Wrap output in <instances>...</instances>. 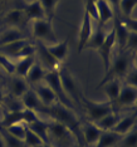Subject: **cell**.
Returning a JSON list of instances; mask_svg holds the SVG:
<instances>
[{
  "instance_id": "obj_36",
  "label": "cell",
  "mask_w": 137,
  "mask_h": 147,
  "mask_svg": "<svg viewBox=\"0 0 137 147\" xmlns=\"http://www.w3.org/2000/svg\"><path fill=\"white\" fill-rule=\"evenodd\" d=\"M22 113H23V123H25V125H30V123L35 122L36 119L40 118L38 112L29 109V108H23Z\"/></svg>"
},
{
  "instance_id": "obj_44",
  "label": "cell",
  "mask_w": 137,
  "mask_h": 147,
  "mask_svg": "<svg viewBox=\"0 0 137 147\" xmlns=\"http://www.w3.org/2000/svg\"><path fill=\"white\" fill-rule=\"evenodd\" d=\"M72 147H84V146L81 145V143H78V142H77V143H74V145H73Z\"/></svg>"
},
{
  "instance_id": "obj_28",
  "label": "cell",
  "mask_w": 137,
  "mask_h": 147,
  "mask_svg": "<svg viewBox=\"0 0 137 147\" xmlns=\"http://www.w3.org/2000/svg\"><path fill=\"white\" fill-rule=\"evenodd\" d=\"M26 126H28L35 135H38L43 140V142L48 143V125H47L45 119L39 118V119H36L35 122L30 123V125H26Z\"/></svg>"
},
{
  "instance_id": "obj_41",
  "label": "cell",
  "mask_w": 137,
  "mask_h": 147,
  "mask_svg": "<svg viewBox=\"0 0 137 147\" xmlns=\"http://www.w3.org/2000/svg\"><path fill=\"white\" fill-rule=\"evenodd\" d=\"M4 101H5V93H4V91H3L1 87H0V106L3 105Z\"/></svg>"
},
{
  "instance_id": "obj_5",
  "label": "cell",
  "mask_w": 137,
  "mask_h": 147,
  "mask_svg": "<svg viewBox=\"0 0 137 147\" xmlns=\"http://www.w3.org/2000/svg\"><path fill=\"white\" fill-rule=\"evenodd\" d=\"M81 109H84L86 111L88 121L94 123L98 121V119H101L102 117H105L106 115L116 111V107L109 101L96 102V101L89 99L88 97L83 96L81 99Z\"/></svg>"
},
{
  "instance_id": "obj_38",
  "label": "cell",
  "mask_w": 137,
  "mask_h": 147,
  "mask_svg": "<svg viewBox=\"0 0 137 147\" xmlns=\"http://www.w3.org/2000/svg\"><path fill=\"white\" fill-rule=\"evenodd\" d=\"M0 67H1L3 69H5L9 74H11V76L14 74V61H13V59L0 54Z\"/></svg>"
},
{
  "instance_id": "obj_10",
  "label": "cell",
  "mask_w": 137,
  "mask_h": 147,
  "mask_svg": "<svg viewBox=\"0 0 137 147\" xmlns=\"http://www.w3.org/2000/svg\"><path fill=\"white\" fill-rule=\"evenodd\" d=\"M137 101V87H132L128 84L122 86L118 98L115 102V107H135Z\"/></svg>"
},
{
  "instance_id": "obj_26",
  "label": "cell",
  "mask_w": 137,
  "mask_h": 147,
  "mask_svg": "<svg viewBox=\"0 0 137 147\" xmlns=\"http://www.w3.org/2000/svg\"><path fill=\"white\" fill-rule=\"evenodd\" d=\"M106 34H107V32L105 30L103 25L98 24V28H97V30H93L91 38L88 39V42H87V44H86V47H84V49L98 51V48L102 45V43L105 42Z\"/></svg>"
},
{
  "instance_id": "obj_23",
  "label": "cell",
  "mask_w": 137,
  "mask_h": 147,
  "mask_svg": "<svg viewBox=\"0 0 137 147\" xmlns=\"http://www.w3.org/2000/svg\"><path fill=\"white\" fill-rule=\"evenodd\" d=\"M122 136L113 131H102L97 142L92 147H115L118 145Z\"/></svg>"
},
{
  "instance_id": "obj_24",
  "label": "cell",
  "mask_w": 137,
  "mask_h": 147,
  "mask_svg": "<svg viewBox=\"0 0 137 147\" xmlns=\"http://www.w3.org/2000/svg\"><path fill=\"white\" fill-rule=\"evenodd\" d=\"M97 10H98V24L105 26L115 16L112 6L106 0H97Z\"/></svg>"
},
{
  "instance_id": "obj_6",
  "label": "cell",
  "mask_w": 137,
  "mask_h": 147,
  "mask_svg": "<svg viewBox=\"0 0 137 147\" xmlns=\"http://www.w3.org/2000/svg\"><path fill=\"white\" fill-rule=\"evenodd\" d=\"M32 24V33L36 42L44 43V44H54L58 42L53 23L49 19H40V20H33Z\"/></svg>"
},
{
  "instance_id": "obj_4",
  "label": "cell",
  "mask_w": 137,
  "mask_h": 147,
  "mask_svg": "<svg viewBox=\"0 0 137 147\" xmlns=\"http://www.w3.org/2000/svg\"><path fill=\"white\" fill-rule=\"evenodd\" d=\"M131 65L132 63H131V59H130V52L127 51L118 52L116 58L111 61L108 71H107V73H105L103 79L97 87L99 88L102 84H105L107 81H111V79H123L125 76L127 74V72L130 71Z\"/></svg>"
},
{
  "instance_id": "obj_20",
  "label": "cell",
  "mask_w": 137,
  "mask_h": 147,
  "mask_svg": "<svg viewBox=\"0 0 137 147\" xmlns=\"http://www.w3.org/2000/svg\"><path fill=\"white\" fill-rule=\"evenodd\" d=\"M35 62H36L35 55L24 57V58L16 59L14 62V76L25 78L26 74H28V72L30 71V68L34 65Z\"/></svg>"
},
{
  "instance_id": "obj_37",
  "label": "cell",
  "mask_w": 137,
  "mask_h": 147,
  "mask_svg": "<svg viewBox=\"0 0 137 147\" xmlns=\"http://www.w3.org/2000/svg\"><path fill=\"white\" fill-rule=\"evenodd\" d=\"M136 48H137V33L136 32H130L128 36H127V40H126L125 51L130 52V53H135Z\"/></svg>"
},
{
  "instance_id": "obj_42",
  "label": "cell",
  "mask_w": 137,
  "mask_h": 147,
  "mask_svg": "<svg viewBox=\"0 0 137 147\" xmlns=\"http://www.w3.org/2000/svg\"><path fill=\"white\" fill-rule=\"evenodd\" d=\"M0 147H6L5 142H4V138H3V136H1V133H0Z\"/></svg>"
},
{
  "instance_id": "obj_33",
  "label": "cell",
  "mask_w": 137,
  "mask_h": 147,
  "mask_svg": "<svg viewBox=\"0 0 137 147\" xmlns=\"http://www.w3.org/2000/svg\"><path fill=\"white\" fill-rule=\"evenodd\" d=\"M24 143L26 147H40L43 143V140L38 135H35L34 132L26 126L25 129V137H24Z\"/></svg>"
},
{
  "instance_id": "obj_19",
  "label": "cell",
  "mask_w": 137,
  "mask_h": 147,
  "mask_svg": "<svg viewBox=\"0 0 137 147\" xmlns=\"http://www.w3.org/2000/svg\"><path fill=\"white\" fill-rule=\"evenodd\" d=\"M20 102L24 108H29V109H33V111L38 112V113H42L43 108H45L44 106L42 105V102L39 101L38 96L35 94L34 89L33 88H29L26 93L20 98Z\"/></svg>"
},
{
  "instance_id": "obj_8",
  "label": "cell",
  "mask_w": 137,
  "mask_h": 147,
  "mask_svg": "<svg viewBox=\"0 0 137 147\" xmlns=\"http://www.w3.org/2000/svg\"><path fill=\"white\" fill-rule=\"evenodd\" d=\"M116 47V35H115V29H111V32H108L106 34L105 42L102 43V45L98 48V54L101 55L102 63H103V69H105V73H107L109 68V64H111L112 61V52L113 48Z\"/></svg>"
},
{
  "instance_id": "obj_13",
  "label": "cell",
  "mask_w": 137,
  "mask_h": 147,
  "mask_svg": "<svg viewBox=\"0 0 137 147\" xmlns=\"http://www.w3.org/2000/svg\"><path fill=\"white\" fill-rule=\"evenodd\" d=\"M101 129L97 127L93 122L86 121L83 125H81V133H82V141L83 146H93L97 142L99 135H101Z\"/></svg>"
},
{
  "instance_id": "obj_45",
  "label": "cell",
  "mask_w": 137,
  "mask_h": 147,
  "mask_svg": "<svg viewBox=\"0 0 137 147\" xmlns=\"http://www.w3.org/2000/svg\"><path fill=\"white\" fill-rule=\"evenodd\" d=\"M40 147H53V146H51L49 143H43V145H42Z\"/></svg>"
},
{
  "instance_id": "obj_29",
  "label": "cell",
  "mask_w": 137,
  "mask_h": 147,
  "mask_svg": "<svg viewBox=\"0 0 137 147\" xmlns=\"http://www.w3.org/2000/svg\"><path fill=\"white\" fill-rule=\"evenodd\" d=\"M19 122H23L22 109H19V111H8L4 116V118L1 119V122H0V127H8Z\"/></svg>"
},
{
  "instance_id": "obj_14",
  "label": "cell",
  "mask_w": 137,
  "mask_h": 147,
  "mask_svg": "<svg viewBox=\"0 0 137 147\" xmlns=\"http://www.w3.org/2000/svg\"><path fill=\"white\" fill-rule=\"evenodd\" d=\"M23 11H24L25 22L30 23L33 20H40V19H47L45 13L42 8V4L39 0H33L29 1L23 6Z\"/></svg>"
},
{
  "instance_id": "obj_25",
  "label": "cell",
  "mask_w": 137,
  "mask_h": 147,
  "mask_svg": "<svg viewBox=\"0 0 137 147\" xmlns=\"http://www.w3.org/2000/svg\"><path fill=\"white\" fill-rule=\"evenodd\" d=\"M20 39H25V35L19 28H8L6 30L0 33V47L8 45L10 43L18 42Z\"/></svg>"
},
{
  "instance_id": "obj_16",
  "label": "cell",
  "mask_w": 137,
  "mask_h": 147,
  "mask_svg": "<svg viewBox=\"0 0 137 147\" xmlns=\"http://www.w3.org/2000/svg\"><path fill=\"white\" fill-rule=\"evenodd\" d=\"M9 88H10V93L15 99H20L26 93V91L30 88V86L28 84L25 78L13 74L10 78V82H9Z\"/></svg>"
},
{
  "instance_id": "obj_46",
  "label": "cell",
  "mask_w": 137,
  "mask_h": 147,
  "mask_svg": "<svg viewBox=\"0 0 137 147\" xmlns=\"http://www.w3.org/2000/svg\"><path fill=\"white\" fill-rule=\"evenodd\" d=\"M91 1H97V0H91Z\"/></svg>"
},
{
  "instance_id": "obj_32",
  "label": "cell",
  "mask_w": 137,
  "mask_h": 147,
  "mask_svg": "<svg viewBox=\"0 0 137 147\" xmlns=\"http://www.w3.org/2000/svg\"><path fill=\"white\" fill-rule=\"evenodd\" d=\"M42 4V8L45 13L47 19L53 22L57 13V6L59 4V0H39Z\"/></svg>"
},
{
  "instance_id": "obj_34",
  "label": "cell",
  "mask_w": 137,
  "mask_h": 147,
  "mask_svg": "<svg viewBox=\"0 0 137 147\" xmlns=\"http://www.w3.org/2000/svg\"><path fill=\"white\" fill-rule=\"evenodd\" d=\"M136 143H137V132H136V128H133L132 131H130L128 133H126V135H123L121 137L118 146L119 147H136Z\"/></svg>"
},
{
  "instance_id": "obj_31",
  "label": "cell",
  "mask_w": 137,
  "mask_h": 147,
  "mask_svg": "<svg viewBox=\"0 0 137 147\" xmlns=\"http://www.w3.org/2000/svg\"><path fill=\"white\" fill-rule=\"evenodd\" d=\"M9 135H11L13 137L18 140H22L24 141V137H25V129H26V125L23 122H19V123H15V125H11V126H8V127H3Z\"/></svg>"
},
{
  "instance_id": "obj_39",
  "label": "cell",
  "mask_w": 137,
  "mask_h": 147,
  "mask_svg": "<svg viewBox=\"0 0 137 147\" xmlns=\"http://www.w3.org/2000/svg\"><path fill=\"white\" fill-rule=\"evenodd\" d=\"M136 78H137L136 67H135V64H132V65H131V68H130V71L127 72V74L125 76V79H126V84H128V86H132V87H137Z\"/></svg>"
},
{
  "instance_id": "obj_27",
  "label": "cell",
  "mask_w": 137,
  "mask_h": 147,
  "mask_svg": "<svg viewBox=\"0 0 137 147\" xmlns=\"http://www.w3.org/2000/svg\"><path fill=\"white\" fill-rule=\"evenodd\" d=\"M121 116L117 111H113L108 115H106L105 117H102L101 119H98L97 122H94V125L98 127L101 131H111L113 127L116 126V123L119 121Z\"/></svg>"
},
{
  "instance_id": "obj_1",
  "label": "cell",
  "mask_w": 137,
  "mask_h": 147,
  "mask_svg": "<svg viewBox=\"0 0 137 147\" xmlns=\"http://www.w3.org/2000/svg\"><path fill=\"white\" fill-rule=\"evenodd\" d=\"M42 113H45L51 119L57 121V122L62 123L63 126H65L74 135L78 143L83 145L82 133H81V122H79L78 117H77L76 112L73 111V109L68 108V107L63 106L62 103L58 102L52 107H45V108H43Z\"/></svg>"
},
{
  "instance_id": "obj_12",
  "label": "cell",
  "mask_w": 137,
  "mask_h": 147,
  "mask_svg": "<svg viewBox=\"0 0 137 147\" xmlns=\"http://www.w3.org/2000/svg\"><path fill=\"white\" fill-rule=\"evenodd\" d=\"M33 89H34L35 94L38 96L39 101L42 102V105L44 107H52V106H54L55 103H58V98H57V96L54 94V92H53L51 87L47 86L44 82L34 86Z\"/></svg>"
},
{
  "instance_id": "obj_9",
  "label": "cell",
  "mask_w": 137,
  "mask_h": 147,
  "mask_svg": "<svg viewBox=\"0 0 137 147\" xmlns=\"http://www.w3.org/2000/svg\"><path fill=\"white\" fill-rule=\"evenodd\" d=\"M35 57H38V59H39L38 63H40L43 65V68H45V71H58L63 65L62 63H59L55 58H53L51 55V53L47 51V47L44 43L36 42Z\"/></svg>"
},
{
  "instance_id": "obj_18",
  "label": "cell",
  "mask_w": 137,
  "mask_h": 147,
  "mask_svg": "<svg viewBox=\"0 0 137 147\" xmlns=\"http://www.w3.org/2000/svg\"><path fill=\"white\" fill-rule=\"evenodd\" d=\"M4 23L9 25V28H19L25 24V16L23 8H13L9 11H6L4 16Z\"/></svg>"
},
{
  "instance_id": "obj_30",
  "label": "cell",
  "mask_w": 137,
  "mask_h": 147,
  "mask_svg": "<svg viewBox=\"0 0 137 147\" xmlns=\"http://www.w3.org/2000/svg\"><path fill=\"white\" fill-rule=\"evenodd\" d=\"M137 4V0H119L118 11L123 15V19L132 18Z\"/></svg>"
},
{
  "instance_id": "obj_17",
  "label": "cell",
  "mask_w": 137,
  "mask_h": 147,
  "mask_svg": "<svg viewBox=\"0 0 137 147\" xmlns=\"http://www.w3.org/2000/svg\"><path fill=\"white\" fill-rule=\"evenodd\" d=\"M135 125H136V112L133 111L132 113L127 115L125 117H121L119 121L116 123V126L113 127L111 131L118 133L119 136H123L126 133H128L130 131H132L135 128Z\"/></svg>"
},
{
  "instance_id": "obj_2",
  "label": "cell",
  "mask_w": 137,
  "mask_h": 147,
  "mask_svg": "<svg viewBox=\"0 0 137 147\" xmlns=\"http://www.w3.org/2000/svg\"><path fill=\"white\" fill-rule=\"evenodd\" d=\"M47 125H48V143L51 146L72 147L74 143L78 142L74 135L62 123L49 118L47 121Z\"/></svg>"
},
{
  "instance_id": "obj_40",
  "label": "cell",
  "mask_w": 137,
  "mask_h": 147,
  "mask_svg": "<svg viewBox=\"0 0 137 147\" xmlns=\"http://www.w3.org/2000/svg\"><path fill=\"white\" fill-rule=\"evenodd\" d=\"M107 3H108L109 5L112 6V9H113V11H118V5H119V0H106Z\"/></svg>"
},
{
  "instance_id": "obj_7",
  "label": "cell",
  "mask_w": 137,
  "mask_h": 147,
  "mask_svg": "<svg viewBox=\"0 0 137 147\" xmlns=\"http://www.w3.org/2000/svg\"><path fill=\"white\" fill-rule=\"evenodd\" d=\"M47 86H49L52 88V91L54 92V94L57 96V98H58V102L62 103L63 106L68 107V108H71L74 111L76 107L73 106V103L69 101V98L67 97L64 89H63L62 87V83H61V79H59V73L58 71H48L45 73V77H44V81Z\"/></svg>"
},
{
  "instance_id": "obj_15",
  "label": "cell",
  "mask_w": 137,
  "mask_h": 147,
  "mask_svg": "<svg viewBox=\"0 0 137 147\" xmlns=\"http://www.w3.org/2000/svg\"><path fill=\"white\" fill-rule=\"evenodd\" d=\"M47 51L51 53L53 58H55L59 63H64L69 52V44L68 40H58L54 44H45Z\"/></svg>"
},
{
  "instance_id": "obj_21",
  "label": "cell",
  "mask_w": 137,
  "mask_h": 147,
  "mask_svg": "<svg viewBox=\"0 0 137 147\" xmlns=\"http://www.w3.org/2000/svg\"><path fill=\"white\" fill-rule=\"evenodd\" d=\"M48 71H45V68H43V65L40 63L35 62L34 65L30 68V71L28 72V74L25 77V81L28 82L29 86L34 87L39 83H42L44 81V77H45V73Z\"/></svg>"
},
{
  "instance_id": "obj_22",
  "label": "cell",
  "mask_w": 137,
  "mask_h": 147,
  "mask_svg": "<svg viewBox=\"0 0 137 147\" xmlns=\"http://www.w3.org/2000/svg\"><path fill=\"white\" fill-rule=\"evenodd\" d=\"M103 87V92L107 97V101L112 102L115 105L116 99L118 98V94L121 92L122 88V82L121 79H111V81H107L105 84H102Z\"/></svg>"
},
{
  "instance_id": "obj_35",
  "label": "cell",
  "mask_w": 137,
  "mask_h": 147,
  "mask_svg": "<svg viewBox=\"0 0 137 147\" xmlns=\"http://www.w3.org/2000/svg\"><path fill=\"white\" fill-rule=\"evenodd\" d=\"M0 133H1L3 138H4V142H5L6 147H26L24 141L18 140V138H15V137H13L11 135H9L3 127H0Z\"/></svg>"
},
{
  "instance_id": "obj_3",
  "label": "cell",
  "mask_w": 137,
  "mask_h": 147,
  "mask_svg": "<svg viewBox=\"0 0 137 147\" xmlns=\"http://www.w3.org/2000/svg\"><path fill=\"white\" fill-rule=\"evenodd\" d=\"M59 73V79H61L62 87L64 89L67 97L69 98V101L73 103V106L77 107L78 106L81 108V99L84 96V93L82 91V87L79 84L78 79L73 76V73L69 71L67 67L62 65L58 69Z\"/></svg>"
},
{
  "instance_id": "obj_43",
  "label": "cell",
  "mask_w": 137,
  "mask_h": 147,
  "mask_svg": "<svg viewBox=\"0 0 137 147\" xmlns=\"http://www.w3.org/2000/svg\"><path fill=\"white\" fill-rule=\"evenodd\" d=\"M9 1H10V0H0V5H5V4H8Z\"/></svg>"
},
{
  "instance_id": "obj_11",
  "label": "cell",
  "mask_w": 137,
  "mask_h": 147,
  "mask_svg": "<svg viewBox=\"0 0 137 147\" xmlns=\"http://www.w3.org/2000/svg\"><path fill=\"white\" fill-rule=\"evenodd\" d=\"M92 33H93V20L89 18V15L87 13H83L81 28H79V33H78V43H77V48H78L79 53L84 49L88 39L91 38Z\"/></svg>"
}]
</instances>
